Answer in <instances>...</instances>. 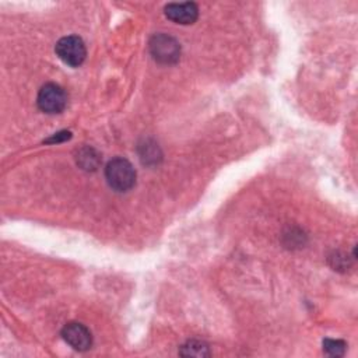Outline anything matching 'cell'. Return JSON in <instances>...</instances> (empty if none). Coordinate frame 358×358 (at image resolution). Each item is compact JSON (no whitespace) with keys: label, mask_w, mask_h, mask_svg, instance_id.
<instances>
[{"label":"cell","mask_w":358,"mask_h":358,"mask_svg":"<svg viewBox=\"0 0 358 358\" xmlns=\"http://www.w3.org/2000/svg\"><path fill=\"white\" fill-rule=\"evenodd\" d=\"M63 340L77 351H87L92 345V334L88 327L81 323L70 322L62 329Z\"/></svg>","instance_id":"5b68a950"},{"label":"cell","mask_w":358,"mask_h":358,"mask_svg":"<svg viewBox=\"0 0 358 358\" xmlns=\"http://www.w3.org/2000/svg\"><path fill=\"white\" fill-rule=\"evenodd\" d=\"M77 164L85 171H94L99 165V155L95 152V150L84 147L77 154Z\"/></svg>","instance_id":"52a82bcc"},{"label":"cell","mask_w":358,"mask_h":358,"mask_svg":"<svg viewBox=\"0 0 358 358\" xmlns=\"http://www.w3.org/2000/svg\"><path fill=\"white\" fill-rule=\"evenodd\" d=\"M71 137V133L70 131H59V133H55L50 138L46 140V143H62V141H66Z\"/></svg>","instance_id":"30bf717a"},{"label":"cell","mask_w":358,"mask_h":358,"mask_svg":"<svg viewBox=\"0 0 358 358\" xmlns=\"http://www.w3.org/2000/svg\"><path fill=\"white\" fill-rule=\"evenodd\" d=\"M36 103L38 108L45 113H60L67 105L66 91L55 83H48L39 90Z\"/></svg>","instance_id":"3957f363"},{"label":"cell","mask_w":358,"mask_h":358,"mask_svg":"<svg viewBox=\"0 0 358 358\" xmlns=\"http://www.w3.org/2000/svg\"><path fill=\"white\" fill-rule=\"evenodd\" d=\"M108 185L116 192H127L136 183V171L126 158H113L105 166Z\"/></svg>","instance_id":"6da1fadb"},{"label":"cell","mask_w":358,"mask_h":358,"mask_svg":"<svg viewBox=\"0 0 358 358\" xmlns=\"http://www.w3.org/2000/svg\"><path fill=\"white\" fill-rule=\"evenodd\" d=\"M180 354L182 355H186V357H206L208 355V347L207 344H204L203 341H199V340H190L187 341L185 345H182V350H180Z\"/></svg>","instance_id":"ba28073f"},{"label":"cell","mask_w":358,"mask_h":358,"mask_svg":"<svg viewBox=\"0 0 358 358\" xmlns=\"http://www.w3.org/2000/svg\"><path fill=\"white\" fill-rule=\"evenodd\" d=\"M166 18L176 24L187 25L193 24L199 17V8L193 1L185 3H169L164 8Z\"/></svg>","instance_id":"8992f818"},{"label":"cell","mask_w":358,"mask_h":358,"mask_svg":"<svg viewBox=\"0 0 358 358\" xmlns=\"http://www.w3.org/2000/svg\"><path fill=\"white\" fill-rule=\"evenodd\" d=\"M345 343L343 340L326 338L323 341V351L330 357H341L345 352Z\"/></svg>","instance_id":"9c48e42d"},{"label":"cell","mask_w":358,"mask_h":358,"mask_svg":"<svg viewBox=\"0 0 358 358\" xmlns=\"http://www.w3.org/2000/svg\"><path fill=\"white\" fill-rule=\"evenodd\" d=\"M150 52L154 60L164 64H171L178 62L180 46L175 38L165 34H158L154 35L150 41Z\"/></svg>","instance_id":"277c9868"},{"label":"cell","mask_w":358,"mask_h":358,"mask_svg":"<svg viewBox=\"0 0 358 358\" xmlns=\"http://www.w3.org/2000/svg\"><path fill=\"white\" fill-rule=\"evenodd\" d=\"M56 55L59 56V59L71 67H77L80 66L84 60H85V45L83 42V39L80 36L76 35H69V36H63L57 41L56 46H55Z\"/></svg>","instance_id":"7a4b0ae2"}]
</instances>
